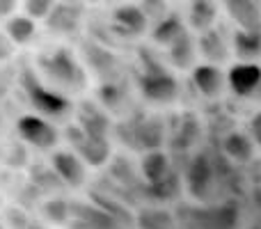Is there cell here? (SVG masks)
I'll use <instances>...</instances> for the list:
<instances>
[{"instance_id": "cell-13", "label": "cell", "mask_w": 261, "mask_h": 229, "mask_svg": "<svg viewBox=\"0 0 261 229\" xmlns=\"http://www.w3.org/2000/svg\"><path fill=\"white\" fill-rule=\"evenodd\" d=\"M239 213L231 207L193 209V229H234Z\"/></svg>"}, {"instance_id": "cell-19", "label": "cell", "mask_w": 261, "mask_h": 229, "mask_svg": "<svg viewBox=\"0 0 261 229\" xmlns=\"http://www.w3.org/2000/svg\"><path fill=\"white\" fill-rule=\"evenodd\" d=\"M83 5H73V3H60L53 7L48 16V23L55 32H73L81 26L83 18Z\"/></svg>"}, {"instance_id": "cell-18", "label": "cell", "mask_w": 261, "mask_h": 229, "mask_svg": "<svg viewBox=\"0 0 261 229\" xmlns=\"http://www.w3.org/2000/svg\"><path fill=\"white\" fill-rule=\"evenodd\" d=\"M167 58H170L174 69H195V58H197V41L193 39L190 30H186L174 44L167 48Z\"/></svg>"}, {"instance_id": "cell-14", "label": "cell", "mask_w": 261, "mask_h": 229, "mask_svg": "<svg viewBox=\"0 0 261 229\" xmlns=\"http://www.w3.org/2000/svg\"><path fill=\"white\" fill-rule=\"evenodd\" d=\"M197 46H199V50H202V55L206 58V64H216V67H220V64H225L227 60L231 58V46L227 44L225 35H222L218 28H213V30L199 35Z\"/></svg>"}, {"instance_id": "cell-9", "label": "cell", "mask_w": 261, "mask_h": 229, "mask_svg": "<svg viewBox=\"0 0 261 229\" xmlns=\"http://www.w3.org/2000/svg\"><path fill=\"white\" fill-rule=\"evenodd\" d=\"M140 172H142V179L149 184V188H153V190L165 188L172 181L170 158H167V154H163L161 149L144 154L142 161H140Z\"/></svg>"}, {"instance_id": "cell-10", "label": "cell", "mask_w": 261, "mask_h": 229, "mask_svg": "<svg viewBox=\"0 0 261 229\" xmlns=\"http://www.w3.org/2000/svg\"><path fill=\"white\" fill-rule=\"evenodd\" d=\"M190 78L197 92L206 99H218L227 87V73L216 64H197L190 71Z\"/></svg>"}, {"instance_id": "cell-27", "label": "cell", "mask_w": 261, "mask_h": 229, "mask_svg": "<svg viewBox=\"0 0 261 229\" xmlns=\"http://www.w3.org/2000/svg\"><path fill=\"white\" fill-rule=\"evenodd\" d=\"M14 48H16V44L7 37V32H0V62H5V60L12 58Z\"/></svg>"}, {"instance_id": "cell-5", "label": "cell", "mask_w": 261, "mask_h": 229, "mask_svg": "<svg viewBox=\"0 0 261 229\" xmlns=\"http://www.w3.org/2000/svg\"><path fill=\"white\" fill-rule=\"evenodd\" d=\"M218 181V167L208 154H195L186 170L188 193L197 199H208V193Z\"/></svg>"}, {"instance_id": "cell-29", "label": "cell", "mask_w": 261, "mask_h": 229, "mask_svg": "<svg viewBox=\"0 0 261 229\" xmlns=\"http://www.w3.org/2000/svg\"><path fill=\"white\" fill-rule=\"evenodd\" d=\"M16 7L18 5L14 3V0H0V18H12L14 16V12H16Z\"/></svg>"}, {"instance_id": "cell-25", "label": "cell", "mask_w": 261, "mask_h": 229, "mask_svg": "<svg viewBox=\"0 0 261 229\" xmlns=\"http://www.w3.org/2000/svg\"><path fill=\"white\" fill-rule=\"evenodd\" d=\"M44 209H46V218L50 222H64L69 218V204L62 202V199H50Z\"/></svg>"}, {"instance_id": "cell-12", "label": "cell", "mask_w": 261, "mask_h": 229, "mask_svg": "<svg viewBox=\"0 0 261 229\" xmlns=\"http://www.w3.org/2000/svg\"><path fill=\"white\" fill-rule=\"evenodd\" d=\"M78 126L83 129V133L87 138H99V140H108V131H110V119L103 113V108L96 104H83L78 108Z\"/></svg>"}, {"instance_id": "cell-2", "label": "cell", "mask_w": 261, "mask_h": 229, "mask_svg": "<svg viewBox=\"0 0 261 229\" xmlns=\"http://www.w3.org/2000/svg\"><path fill=\"white\" fill-rule=\"evenodd\" d=\"M37 62H39L44 83L48 81L53 85V90H81L85 85V69L81 67L76 55L67 46H60L50 53L39 55Z\"/></svg>"}, {"instance_id": "cell-17", "label": "cell", "mask_w": 261, "mask_h": 229, "mask_svg": "<svg viewBox=\"0 0 261 229\" xmlns=\"http://www.w3.org/2000/svg\"><path fill=\"white\" fill-rule=\"evenodd\" d=\"M222 154L231 163H250L254 158V142L243 131H229L222 140Z\"/></svg>"}, {"instance_id": "cell-15", "label": "cell", "mask_w": 261, "mask_h": 229, "mask_svg": "<svg viewBox=\"0 0 261 229\" xmlns=\"http://www.w3.org/2000/svg\"><path fill=\"white\" fill-rule=\"evenodd\" d=\"M186 30H188V28H186L184 18H181L176 12H167L165 16L158 18V21L153 23L149 37H151V41L156 46H165V48H170V46L174 44Z\"/></svg>"}, {"instance_id": "cell-6", "label": "cell", "mask_w": 261, "mask_h": 229, "mask_svg": "<svg viewBox=\"0 0 261 229\" xmlns=\"http://www.w3.org/2000/svg\"><path fill=\"white\" fill-rule=\"evenodd\" d=\"M50 167L58 174V179L69 188H81L87 181V165L71 149H60L50 154Z\"/></svg>"}, {"instance_id": "cell-3", "label": "cell", "mask_w": 261, "mask_h": 229, "mask_svg": "<svg viewBox=\"0 0 261 229\" xmlns=\"http://www.w3.org/2000/svg\"><path fill=\"white\" fill-rule=\"evenodd\" d=\"M21 87L25 90L28 101H30V106L39 113V117L46 115V117H55V119H58V117L67 115L69 110H71V101H69L62 92L48 87L44 83V78H39L28 67L21 71Z\"/></svg>"}, {"instance_id": "cell-8", "label": "cell", "mask_w": 261, "mask_h": 229, "mask_svg": "<svg viewBox=\"0 0 261 229\" xmlns=\"http://www.w3.org/2000/svg\"><path fill=\"white\" fill-rule=\"evenodd\" d=\"M227 85L236 96H252L261 87V67L257 62H239L227 73Z\"/></svg>"}, {"instance_id": "cell-28", "label": "cell", "mask_w": 261, "mask_h": 229, "mask_svg": "<svg viewBox=\"0 0 261 229\" xmlns=\"http://www.w3.org/2000/svg\"><path fill=\"white\" fill-rule=\"evenodd\" d=\"M248 135L252 138V142H254V144H259V147H261V110L252 117V119H250Z\"/></svg>"}, {"instance_id": "cell-20", "label": "cell", "mask_w": 261, "mask_h": 229, "mask_svg": "<svg viewBox=\"0 0 261 229\" xmlns=\"http://www.w3.org/2000/svg\"><path fill=\"white\" fill-rule=\"evenodd\" d=\"M218 16V5L206 0H195L188 5V30H195L199 35L213 30V21Z\"/></svg>"}, {"instance_id": "cell-1", "label": "cell", "mask_w": 261, "mask_h": 229, "mask_svg": "<svg viewBox=\"0 0 261 229\" xmlns=\"http://www.w3.org/2000/svg\"><path fill=\"white\" fill-rule=\"evenodd\" d=\"M138 87L142 99L149 104H172L179 96V83H176L174 73L151 50L140 53Z\"/></svg>"}, {"instance_id": "cell-22", "label": "cell", "mask_w": 261, "mask_h": 229, "mask_svg": "<svg viewBox=\"0 0 261 229\" xmlns=\"http://www.w3.org/2000/svg\"><path fill=\"white\" fill-rule=\"evenodd\" d=\"M5 32H7V37L16 46H23L35 37L37 23L32 21L30 16H25V14H18V16H12L7 23H5Z\"/></svg>"}, {"instance_id": "cell-31", "label": "cell", "mask_w": 261, "mask_h": 229, "mask_svg": "<svg viewBox=\"0 0 261 229\" xmlns=\"http://www.w3.org/2000/svg\"><path fill=\"white\" fill-rule=\"evenodd\" d=\"M0 229H3V222H0Z\"/></svg>"}, {"instance_id": "cell-11", "label": "cell", "mask_w": 261, "mask_h": 229, "mask_svg": "<svg viewBox=\"0 0 261 229\" xmlns=\"http://www.w3.org/2000/svg\"><path fill=\"white\" fill-rule=\"evenodd\" d=\"M229 18L236 23V30L259 32L261 30V5L254 0H229L225 3Z\"/></svg>"}, {"instance_id": "cell-21", "label": "cell", "mask_w": 261, "mask_h": 229, "mask_svg": "<svg viewBox=\"0 0 261 229\" xmlns=\"http://www.w3.org/2000/svg\"><path fill=\"white\" fill-rule=\"evenodd\" d=\"M231 50H234L243 62H254L257 58H261V30L259 32L234 30V37H231Z\"/></svg>"}, {"instance_id": "cell-26", "label": "cell", "mask_w": 261, "mask_h": 229, "mask_svg": "<svg viewBox=\"0 0 261 229\" xmlns=\"http://www.w3.org/2000/svg\"><path fill=\"white\" fill-rule=\"evenodd\" d=\"M140 5V9H142L144 12V16H158V18H163L167 14V5L165 3H147V0H144V3H138Z\"/></svg>"}, {"instance_id": "cell-30", "label": "cell", "mask_w": 261, "mask_h": 229, "mask_svg": "<svg viewBox=\"0 0 261 229\" xmlns=\"http://www.w3.org/2000/svg\"><path fill=\"white\" fill-rule=\"evenodd\" d=\"M252 229H261V227H252Z\"/></svg>"}, {"instance_id": "cell-24", "label": "cell", "mask_w": 261, "mask_h": 229, "mask_svg": "<svg viewBox=\"0 0 261 229\" xmlns=\"http://www.w3.org/2000/svg\"><path fill=\"white\" fill-rule=\"evenodd\" d=\"M53 7L55 5L50 3V0H28V3H23V12H25V16H30L32 21H37V18H48Z\"/></svg>"}, {"instance_id": "cell-4", "label": "cell", "mask_w": 261, "mask_h": 229, "mask_svg": "<svg viewBox=\"0 0 261 229\" xmlns=\"http://www.w3.org/2000/svg\"><path fill=\"white\" fill-rule=\"evenodd\" d=\"M16 131H18V135H21L23 142H28L30 147H35V149H41V151L55 149V144L60 142L58 129H55L46 117H39V115L18 117Z\"/></svg>"}, {"instance_id": "cell-16", "label": "cell", "mask_w": 261, "mask_h": 229, "mask_svg": "<svg viewBox=\"0 0 261 229\" xmlns=\"http://www.w3.org/2000/svg\"><path fill=\"white\" fill-rule=\"evenodd\" d=\"M113 23L115 28L124 32V35H142L149 28V18L144 16V12L140 9V5H119L113 9Z\"/></svg>"}, {"instance_id": "cell-23", "label": "cell", "mask_w": 261, "mask_h": 229, "mask_svg": "<svg viewBox=\"0 0 261 229\" xmlns=\"http://www.w3.org/2000/svg\"><path fill=\"white\" fill-rule=\"evenodd\" d=\"M140 225L142 229H172L174 222L165 211H144V216H140Z\"/></svg>"}, {"instance_id": "cell-7", "label": "cell", "mask_w": 261, "mask_h": 229, "mask_svg": "<svg viewBox=\"0 0 261 229\" xmlns=\"http://www.w3.org/2000/svg\"><path fill=\"white\" fill-rule=\"evenodd\" d=\"M126 133L130 135V144L135 149H144V151H158V144L163 140V129H161V121L156 117H138L135 121H128L126 126Z\"/></svg>"}]
</instances>
